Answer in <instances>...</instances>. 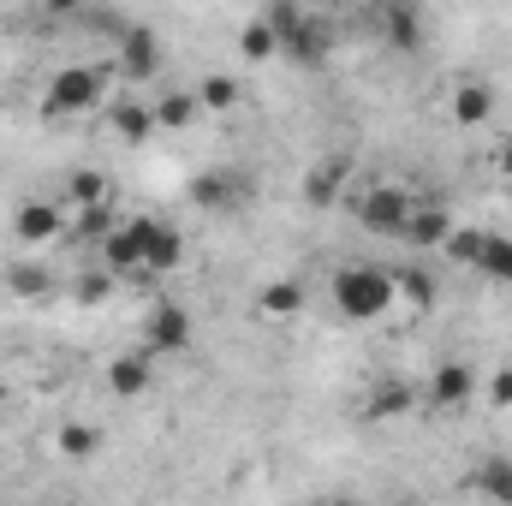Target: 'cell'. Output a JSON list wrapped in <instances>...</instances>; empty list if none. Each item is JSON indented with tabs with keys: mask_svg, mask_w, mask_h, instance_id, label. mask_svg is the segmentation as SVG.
I'll list each match as a JSON object with an SVG mask.
<instances>
[{
	"mask_svg": "<svg viewBox=\"0 0 512 506\" xmlns=\"http://www.w3.org/2000/svg\"><path fill=\"white\" fill-rule=\"evenodd\" d=\"M54 447H60V459H72V465H90V459L102 453V435H96L90 423H60Z\"/></svg>",
	"mask_w": 512,
	"mask_h": 506,
	"instance_id": "cell-20",
	"label": "cell"
},
{
	"mask_svg": "<svg viewBox=\"0 0 512 506\" xmlns=\"http://www.w3.org/2000/svg\"><path fill=\"white\" fill-rule=\"evenodd\" d=\"M114 268H90L84 280H78V304H102V298H114Z\"/></svg>",
	"mask_w": 512,
	"mask_h": 506,
	"instance_id": "cell-31",
	"label": "cell"
},
{
	"mask_svg": "<svg viewBox=\"0 0 512 506\" xmlns=\"http://www.w3.org/2000/svg\"><path fill=\"white\" fill-rule=\"evenodd\" d=\"M239 54L256 60V66H262V60H274V54H280V30H274L268 18H251V24L239 30Z\"/></svg>",
	"mask_w": 512,
	"mask_h": 506,
	"instance_id": "cell-22",
	"label": "cell"
},
{
	"mask_svg": "<svg viewBox=\"0 0 512 506\" xmlns=\"http://www.w3.org/2000/svg\"><path fill=\"white\" fill-rule=\"evenodd\" d=\"M96 251H102V268H114L120 280H126V274H143V239L131 233V221H120Z\"/></svg>",
	"mask_w": 512,
	"mask_h": 506,
	"instance_id": "cell-17",
	"label": "cell"
},
{
	"mask_svg": "<svg viewBox=\"0 0 512 506\" xmlns=\"http://www.w3.org/2000/svg\"><path fill=\"white\" fill-rule=\"evenodd\" d=\"M191 203H197V209H209V215L233 209V203H239L233 173H197V179H191Z\"/></svg>",
	"mask_w": 512,
	"mask_h": 506,
	"instance_id": "cell-18",
	"label": "cell"
},
{
	"mask_svg": "<svg viewBox=\"0 0 512 506\" xmlns=\"http://www.w3.org/2000/svg\"><path fill=\"white\" fill-rule=\"evenodd\" d=\"M477 495H489V501H512V459H489V465L477 471Z\"/></svg>",
	"mask_w": 512,
	"mask_h": 506,
	"instance_id": "cell-30",
	"label": "cell"
},
{
	"mask_svg": "<svg viewBox=\"0 0 512 506\" xmlns=\"http://www.w3.org/2000/svg\"><path fill=\"white\" fill-rule=\"evenodd\" d=\"M108 126L120 131L126 143H143V137L155 131V108H143V102H126V96H120V102H108Z\"/></svg>",
	"mask_w": 512,
	"mask_h": 506,
	"instance_id": "cell-19",
	"label": "cell"
},
{
	"mask_svg": "<svg viewBox=\"0 0 512 506\" xmlns=\"http://www.w3.org/2000/svg\"><path fill=\"white\" fill-rule=\"evenodd\" d=\"M495 167L512 179V137H501V149H495Z\"/></svg>",
	"mask_w": 512,
	"mask_h": 506,
	"instance_id": "cell-34",
	"label": "cell"
},
{
	"mask_svg": "<svg viewBox=\"0 0 512 506\" xmlns=\"http://www.w3.org/2000/svg\"><path fill=\"white\" fill-rule=\"evenodd\" d=\"M149 381H155V352H149V346L108 364V393H114V399H143Z\"/></svg>",
	"mask_w": 512,
	"mask_h": 506,
	"instance_id": "cell-12",
	"label": "cell"
},
{
	"mask_svg": "<svg viewBox=\"0 0 512 506\" xmlns=\"http://www.w3.org/2000/svg\"><path fill=\"white\" fill-rule=\"evenodd\" d=\"M417 411V387L411 381H382L370 399H364V417L370 423H399V417H411Z\"/></svg>",
	"mask_w": 512,
	"mask_h": 506,
	"instance_id": "cell-15",
	"label": "cell"
},
{
	"mask_svg": "<svg viewBox=\"0 0 512 506\" xmlns=\"http://www.w3.org/2000/svg\"><path fill=\"white\" fill-rule=\"evenodd\" d=\"M489 405H495V411H512V364H501V370L489 376Z\"/></svg>",
	"mask_w": 512,
	"mask_h": 506,
	"instance_id": "cell-32",
	"label": "cell"
},
{
	"mask_svg": "<svg viewBox=\"0 0 512 506\" xmlns=\"http://www.w3.org/2000/svg\"><path fill=\"white\" fill-rule=\"evenodd\" d=\"M126 221H131V233L143 239V274H167V268L185 262V233L179 227H167L155 215H126Z\"/></svg>",
	"mask_w": 512,
	"mask_h": 506,
	"instance_id": "cell-6",
	"label": "cell"
},
{
	"mask_svg": "<svg viewBox=\"0 0 512 506\" xmlns=\"http://www.w3.org/2000/svg\"><path fill=\"white\" fill-rule=\"evenodd\" d=\"M114 227H120V215H114V203H108V197H102V203H84V209H78V239H84V245H102V239H108Z\"/></svg>",
	"mask_w": 512,
	"mask_h": 506,
	"instance_id": "cell-24",
	"label": "cell"
},
{
	"mask_svg": "<svg viewBox=\"0 0 512 506\" xmlns=\"http://www.w3.org/2000/svg\"><path fill=\"white\" fill-rule=\"evenodd\" d=\"M477 274L512 286V239L507 233H483V251H477Z\"/></svg>",
	"mask_w": 512,
	"mask_h": 506,
	"instance_id": "cell-21",
	"label": "cell"
},
{
	"mask_svg": "<svg viewBox=\"0 0 512 506\" xmlns=\"http://www.w3.org/2000/svg\"><path fill=\"white\" fill-rule=\"evenodd\" d=\"M197 108H203L197 96H179V90H167V96L155 102V126H161V131H185L191 120H197Z\"/></svg>",
	"mask_w": 512,
	"mask_h": 506,
	"instance_id": "cell-27",
	"label": "cell"
},
{
	"mask_svg": "<svg viewBox=\"0 0 512 506\" xmlns=\"http://www.w3.org/2000/svg\"><path fill=\"white\" fill-rule=\"evenodd\" d=\"M161 66H167L161 36H155L149 24H120V36H114V78L149 84V78H161Z\"/></svg>",
	"mask_w": 512,
	"mask_h": 506,
	"instance_id": "cell-4",
	"label": "cell"
},
{
	"mask_svg": "<svg viewBox=\"0 0 512 506\" xmlns=\"http://www.w3.org/2000/svg\"><path fill=\"white\" fill-rule=\"evenodd\" d=\"M382 36H387V48L417 54V48H423V12H417L411 0H393V6H387V18H382Z\"/></svg>",
	"mask_w": 512,
	"mask_h": 506,
	"instance_id": "cell-16",
	"label": "cell"
},
{
	"mask_svg": "<svg viewBox=\"0 0 512 506\" xmlns=\"http://www.w3.org/2000/svg\"><path fill=\"white\" fill-rule=\"evenodd\" d=\"M42 6H48L54 18H78V12H84V0H42Z\"/></svg>",
	"mask_w": 512,
	"mask_h": 506,
	"instance_id": "cell-33",
	"label": "cell"
},
{
	"mask_svg": "<svg viewBox=\"0 0 512 506\" xmlns=\"http://www.w3.org/2000/svg\"><path fill=\"white\" fill-rule=\"evenodd\" d=\"M191 340H197V328H191V310H185V304H173V298L149 304V316H143V346H149L155 358H179V352H191Z\"/></svg>",
	"mask_w": 512,
	"mask_h": 506,
	"instance_id": "cell-5",
	"label": "cell"
},
{
	"mask_svg": "<svg viewBox=\"0 0 512 506\" xmlns=\"http://www.w3.org/2000/svg\"><path fill=\"white\" fill-rule=\"evenodd\" d=\"M108 78H114V66H60L42 90V120H72V114L102 108Z\"/></svg>",
	"mask_w": 512,
	"mask_h": 506,
	"instance_id": "cell-2",
	"label": "cell"
},
{
	"mask_svg": "<svg viewBox=\"0 0 512 506\" xmlns=\"http://www.w3.org/2000/svg\"><path fill=\"white\" fill-rule=\"evenodd\" d=\"M393 280H399V298H405V304H417V310H429V304H435V292H441L429 268H399Z\"/></svg>",
	"mask_w": 512,
	"mask_h": 506,
	"instance_id": "cell-28",
	"label": "cell"
},
{
	"mask_svg": "<svg viewBox=\"0 0 512 506\" xmlns=\"http://www.w3.org/2000/svg\"><path fill=\"white\" fill-rule=\"evenodd\" d=\"M328 48H334V30H328L316 12H304V18L280 36V54H292V60H298V66H310V72L328 60Z\"/></svg>",
	"mask_w": 512,
	"mask_h": 506,
	"instance_id": "cell-8",
	"label": "cell"
},
{
	"mask_svg": "<svg viewBox=\"0 0 512 506\" xmlns=\"http://www.w3.org/2000/svg\"><path fill=\"white\" fill-rule=\"evenodd\" d=\"M471 393H477V376H471V364H459V358L435 364V376H429V411H459Z\"/></svg>",
	"mask_w": 512,
	"mask_h": 506,
	"instance_id": "cell-10",
	"label": "cell"
},
{
	"mask_svg": "<svg viewBox=\"0 0 512 506\" xmlns=\"http://www.w3.org/2000/svg\"><path fill=\"white\" fill-rule=\"evenodd\" d=\"M447 114H453V126L477 131L495 120V84H483V78H459L453 84V96H447Z\"/></svg>",
	"mask_w": 512,
	"mask_h": 506,
	"instance_id": "cell-9",
	"label": "cell"
},
{
	"mask_svg": "<svg viewBox=\"0 0 512 506\" xmlns=\"http://www.w3.org/2000/svg\"><path fill=\"white\" fill-rule=\"evenodd\" d=\"M477 251H483V233L477 227H447V239H441V256L453 262V268H477Z\"/></svg>",
	"mask_w": 512,
	"mask_h": 506,
	"instance_id": "cell-26",
	"label": "cell"
},
{
	"mask_svg": "<svg viewBox=\"0 0 512 506\" xmlns=\"http://www.w3.org/2000/svg\"><path fill=\"white\" fill-rule=\"evenodd\" d=\"M108 197V179L96 167H72L66 173V209H84V203H102Z\"/></svg>",
	"mask_w": 512,
	"mask_h": 506,
	"instance_id": "cell-23",
	"label": "cell"
},
{
	"mask_svg": "<svg viewBox=\"0 0 512 506\" xmlns=\"http://www.w3.org/2000/svg\"><path fill=\"white\" fill-rule=\"evenodd\" d=\"M328 298H334V310L346 322H382L387 310L399 304V280L387 274L382 262H346V268H334Z\"/></svg>",
	"mask_w": 512,
	"mask_h": 506,
	"instance_id": "cell-1",
	"label": "cell"
},
{
	"mask_svg": "<svg viewBox=\"0 0 512 506\" xmlns=\"http://www.w3.org/2000/svg\"><path fill=\"white\" fill-rule=\"evenodd\" d=\"M447 227H453V215H447V209L417 203V209H411V221H405V239H399V245H411V251H441Z\"/></svg>",
	"mask_w": 512,
	"mask_h": 506,
	"instance_id": "cell-14",
	"label": "cell"
},
{
	"mask_svg": "<svg viewBox=\"0 0 512 506\" xmlns=\"http://www.w3.org/2000/svg\"><path fill=\"white\" fill-rule=\"evenodd\" d=\"M60 227H66V209L48 203V197H30V203L12 209V239L18 245H48V239H60Z\"/></svg>",
	"mask_w": 512,
	"mask_h": 506,
	"instance_id": "cell-7",
	"label": "cell"
},
{
	"mask_svg": "<svg viewBox=\"0 0 512 506\" xmlns=\"http://www.w3.org/2000/svg\"><path fill=\"white\" fill-rule=\"evenodd\" d=\"M411 209H417V197L405 191V185H387V179H376V185H364L358 191V203H352V221L370 233V239H405V221H411Z\"/></svg>",
	"mask_w": 512,
	"mask_h": 506,
	"instance_id": "cell-3",
	"label": "cell"
},
{
	"mask_svg": "<svg viewBox=\"0 0 512 506\" xmlns=\"http://www.w3.org/2000/svg\"><path fill=\"white\" fill-rule=\"evenodd\" d=\"M48 286H54V274H48L42 262H12V268H6V292H12V298H42Z\"/></svg>",
	"mask_w": 512,
	"mask_h": 506,
	"instance_id": "cell-25",
	"label": "cell"
},
{
	"mask_svg": "<svg viewBox=\"0 0 512 506\" xmlns=\"http://www.w3.org/2000/svg\"><path fill=\"white\" fill-rule=\"evenodd\" d=\"M304 304H310V292H304V280H268V286H256V316L262 322H292V316H304Z\"/></svg>",
	"mask_w": 512,
	"mask_h": 506,
	"instance_id": "cell-11",
	"label": "cell"
},
{
	"mask_svg": "<svg viewBox=\"0 0 512 506\" xmlns=\"http://www.w3.org/2000/svg\"><path fill=\"white\" fill-rule=\"evenodd\" d=\"M346 179H352V161H346V155L316 161V167L304 173V203H310V209H328V203L346 191Z\"/></svg>",
	"mask_w": 512,
	"mask_h": 506,
	"instance_id": "cell-13",
	"label": "cell"
},
{
	"mask_svg": "<svg viewBox=\"0 0 512 506\" xmlns=\"http://www.w3.org/2000/svg\"><path fill=\"white\" fill-rule=\"evenodd\" d=\"M197 102H203L209 114H233V108H239V84L215 72V78H203V84H197Z\"/></svg>",
	"mask_w": 512,
	"mask_h": 506,
	"instance_id": "cell-29",
	"label": "cell"
}]
</instances>
